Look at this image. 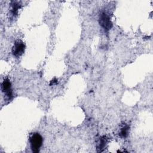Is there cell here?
Masks as SVG:
<instances>
[{
  "label": "cell",
  "mask_w": 153,
  "mask_h": 153,
  "mask_svg": "<svg viewBox=\"0 0 153 153\" xmlns=\"http://www.w3.org/2000/svg\"><path fill=\"white\" fill-rule=\"evenodd\" d=\"M42 137L38 133H32L29 137L30 148L33 152L37 153L39 151L40 148L42 144Z\"/></svg>",
  "instance_id": "obj_1"
},
{
  "label": "cell",
  "mask_w": 153,
  "mask_h": 153,
  "mask_svg": "<svg viewBox=\"0 0 153 153\" xmlns=\"http://www.w3.org/2000/svg\"><path fill=\"white\" fill-rule=\"evenodd\" d=\"M25 50V45L24 42L21 40H17L13 47L12 53L13 55L17 57L22 56Z\"/></svg>",
  "instance_id": "obj_2"
},
{
  "label": "cell",
  "mask_w": 153,
  "mask_h": 153,
  "mask_svg": "<svg viewBox=\"0 0 153 153\" xmlns=\"http://www.w3.org/2000/svg\"><path fill=\"white\" fill-rule=\"evenodd\" d=\"M99 22L100 25L105 30H109L112 27V23L109 17L105 13H102L100 14Z\"/></svg>",
  "instance_id": "obj_3"
},
{
  "label": "cell",
  "mask_w": 153,
  "mask_h": 153,
  "mask_svg": "<svg viewBox=\"0 0 153 153\" xmlns=\"http://www.w3.org/2000/svg\"><path fill=\"white\" fill-rule=\"evenodd\" d=\"M2 91L5 93L8 99L12 97V91L11 89V83L8 79H5L1 84Z\"/></svg>",
  "instance_id": "obj_4"
},
{
  "label": "cell",
  "mask_w": 153,
  "mask_h": 153,
  "mask_svg": "<svg viewBox=\"0 0 153 153\" xmlns=\"http://www.w3.org/2000/svg\"><path fill=\"white\" fill-rule=\"evenodd\" d=\"M106 137L103 136L101 137V139H100V142L97 145V149H99L98 150L99 152H102L104 149V148L105 147V145H106Z\"/></svg>",
  "instance_id": "obj_5"
},
{
  "label": "cell",
  "mask_w": 153,
  "mask_h": 153,
  "mask_svg": "<svg viewBox=\"0 0 153 153\" xmlns=\"http://www.w3.org/2000/svg\"><path fill=\"white\" fill-rule=\"evenodd\" d=\"M128 128H129V127L127 125H125L123 127H122L120 130V134H119L120 136L121 137H124V138L126 137L128 135Z\"/></svg>",
  "instance_id": "obj_6"
},
{
  "label": "cell",
  "mask_w": 153,
  "mask_h": 153,
  "mask_svg": "<svg viewBox=\"0 0 153 153\" xmlns=\"http://www.w3.org/2000/svg\"><path fill=\"white\" fill-rule=\"evenodd\" d=\"M19 4H17L16 2H13V4H12V8H11V13L13 14V15H16L17 13L18 10L19 8Z\"/></svg>",
  "instance_id": "obj_7"
},
{
  "label": "cell",
  "mask_w": 153,
  "mask_h": 153,
  "mask_svg": "<svg viewBox=\"0 0 153 153\" xmlns=\"http://www.w3.org/2000/svg\"><path fill=\"white\" fill-rule=\"evenodd\" d=\"M57 82V80L56 78H54V79H53L52 81H51V82H50V85H54V84H56Z\"/></svg>",
  "instance_id": "obj_8"
}]
</instances>
